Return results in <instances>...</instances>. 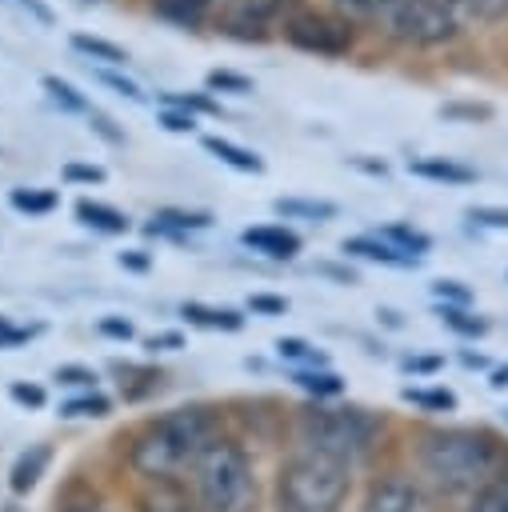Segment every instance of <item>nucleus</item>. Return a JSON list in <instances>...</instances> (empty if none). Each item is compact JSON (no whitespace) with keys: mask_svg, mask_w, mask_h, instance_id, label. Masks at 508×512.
<instances>
[{"mask_svg":"<svg viewBox=\"0 0 508 512\" xmlns=\"http://www.w3.org/2000/svg\"><path fill=\"white\" fill-rule=\"evenodd\" d=\"M68 512H104V508H92V504H80V508H68Z\"/></svg>","mask_w":508,"mask_h":512,"instance_id":"obj_53","label":"nucleus"},{"mask_svg":"<svg viewBox=\"0 0 508 512\" xmlns=\"http://www.w3.org/2000/svg\"><path fill=\"white\" fill-rule=\"evenodd\" d=\"M248 308H252V312H272V316H280V312L288 308V300H284V296H252Z\"/></svg>","mask_w":508,"mask_h":512,"instance_id":"obj_41","label":"nucleus"},{"mask_svg":"<svg viewBox=\"0 0 508 512\" xmlns=\"http://www.w3.org/2000/svg\"><path fill=\"white\" fill-rule=\"evenodd\" d=\"M72 48H76V52H84L88 60L116 64V68L128 60V52H124L120 44H112V40H104V36H88V32H72Z\"/></svg>","mask_w":508,"mask_h":512,"instance_id":"obj_20","label":"nucleus"},{"mask_svg":"<svg viewBox=\"0 0 508 512\" xmlns=\"http://www.w3.org/2000/svg\"><path fill=\"white\" fill-rule=\"evenodd\" d=\"M100 332H104V336H120V340H128V336H132V324H128V320L108 316V320H100Z\"/></svg>","mask_w":508,"mask_h":512,"instance_id":"obj_44","label":"nucleus"},{"mask_svg":"<svg viewBox=\"0 0 508 512\" xmlns=\"http://www.w3.org/2000/svg\"><path fill=\"white\" fill-rule=\"evenodd\" d=\"M76 216L88 224V228H96V232H108V236H120V232H128V216L120 212V208H112V204H100V200H76Z\"/></svg>","mask_w":508,"mask_h":512,"instance_id":"obj_14","label":"nucleus"},{"mask_svg":"<svg viewBox=\"0 0 508 512\" xmlns=\"http://www.w3.org/2000/svg\"><path fill=\"white\" fill-rule=\"evenodd\" d=\"M136 512H204L180 480H148V488L136 496Z\"/></svg>","mask_w":508,"mask_h":512,"instance_id":"obj_9","label":"nucleus"},{"mask_svg":"<svg viewBox=\"0 0 508 512\" xmlns=\"http://www.w3.org/2000/svg\"><path fill=\"white\" fill-rule=\"evenodd\" d=\"M24 336H28L24 328H12V324H8L4 316H0V348H8V344H20Z\"/></svg>","mask_w":508,"mask_h":512,"instance_id":"obj_47","label":"nucleus"},{"mask_svg":"<svg viewBox=\"0 0 508 512\" xmlns=\"http://www.w3.org/2000/svg\"><path fill=\"white\" fill-rule=\"evenodd\" d=\"M492 384L504 388V384H508V368H496V372H492Z\"/></svg>","mask_w":508,"mask_h":512,"instance_id":"obj_52","label":"nucleus"},{"mask_svg":"<svg viewBox=\"0 0 508 512\" xmlns=\"http://www.w3.org/2000/svg\"><path fill=\"white\" fill-rule=\"evenodd\" d=\"M432 372V368H440V360H408V372Z\"/></svg>","mask_w":508,"mask_h":512,"instance_id":"obj_50","label":"nucleus"},{"mask_svg":"<svg viewBox=\"0 0 508 512\" xmlns=\"http://www.w3.org/2000/svg\"><path fill=\"white\" fill-rule=\"evenodd\" d=\"M108 412V400L104 396H80V400H68L64 404V416H104Z\"/></svg>","mask_w":508,"mask_h":512,"instance_id":"obj_34","label":"nucleus"},{"mask_svg":"<svg viewBox=\"0 0 508 512\" xmlns=\"http://www.w3.org/2000/svg\"><path fill=\"white\" fill-rule=\"evenodd\" d=\"M404 400L412 404H424V408H456V396L444 392V388H432V392H420V388H404Z\"/></svg>","mask_w":508,"mask_h":512,"instance_id":"obj_33","label":"nucleus"},{"mask_svg":"<svg viewBox=\"0 0 508 512\" xmlns=\"http://www.w3.org/2000/svg\"><path fill=\"white\" fill-rule=\"evenodd\" d=\"M48 468V448L44 444H32L28 452H20L16 456V464H12V492H28V488H36V480H40V472Z\"/></svg>","mask_w":508,"mask_h":512,"instance_id":"obj_18","label":"nucleus"},{"mask_svg":"<svg viewBox=\"0 0 508 512\" xmlns=\"http://www.w3.org/2000/svg\"><path fill=\"white\" fill-rule=\"evenodd\" d=\"M464 512H508V468H500L476 496Z\"/></svg>","mask_w":508,"mask_h":512,"instance_id":"obj_21","label":"nucleus"},{"mask_svg":"<svg viewBox=\"0 0 508 512\" xmlns=\"http://www.w3.org/2000/svg\"><path fill=\"white\" fill-rule=\"evenodd\" d=\"M292 380H296L304 392H316V396H336V392L344 388V380H340L336 372H328V368H296Z\"/></svg>","mask_w":508,"mask_h":512,"instance_id":"obj_25","label":"nucleus"},{"mask_svg":"<svg viewBox=\"0 0 508 512\" xmlns=\"http://www.w3.org/2000/svg\"><path fill=\"white\" fill-rule=\"evenodd\" d=\"M188 488L204 512H252L256 476L236 440H212L188 472Z\"/></svg>","mask_w":508,"mask_h":512,"instance_id":"obj_4","label":"nucleus"},{"mask_svg":"<svg viewBox=\"0 0 508 512\" xmlns=\"http://www.w3.org/2000/svg\"><path fill=\"white\" fill-rule=\"evenodd\" d=\"M300 432H304V448H316L352 464L372 444L376 420L364 408H312L304 412Z\"/></svg>","mask_w":508,"mask_h":512,"instance_id":"obj_5","label":"nucleus"},{"mask_svg":"<svg viewBox=\"0 0 508 512\" xmlns=\"http://www.w3.org/2000/svg\"><path fill=\"white\" fill-rule=\"evenodd\" d=\"M184 316L192 324H200V328H224V332H236L244 324L236 312H228V308H204V304H184Z\"/></svg>","mask_w":508,"mask_h":512,"instance_id":"obj_24","label":"nucleus"},{"mask_svg":"<svg viewBox=\"0 0 508 512\" xmlns=\"http://www.w3.org/2000/svg\"><path fill=\"white\" fill-rule=\"evenodd\" d=\"M184 344V336L180 332H160V336H152L148 340V348H180Z\"/></svg>","mask_w":508,"mask_h":512,"instance_id":"obj_48","label":"nucleus"},{"mask_svg":"<svg viewBox=\"0 0 508 512\" xmlns=\"http://www.w3.org/2000/svg\"><path fill=\"white\" fill-rule=\"evenodd\" d=\"M436 296H440V300L448 296L452 304H468V300H472V296H468V288H460L456 280H440V284H436Z\"/></svg>","mask_w":508,"mask_h":512,"instance_id":"obj_42","label":"nucleus"},{"mask_svg":"<svg viewBox=\"0 0 508 512\" xmlns=\"http://www.w3.org/2000/svg\"><path fill=\"white\" fill-rule=\"evenodd\" d=\"M8 204L16 212H28V216H44L56 208V192L52 188H12L8 192Z\"/></svg>","mask_w":508,"mask_h":512,"instance_id":"obj_22","label":"nucleus"},{"mask_svg":"<svg viewBox=\"0 0 508 512\" xmlns=\"http://www.w3.org/2000/svg\"><path fill=\"white\" fill-rule=\"evenodd\" d=\"M20 8H24V12H32V16H36V20L44 24V28H48V24L56 20V16H52V8H48L44 0H20Z\"/></svg>","mask_w":508,"mask_h":512,"instance_id":"obj_45","label":"nucleus"},{"mask_svg":"<svg viewBox=\"0 0 508 512\" xmlns=\"http://www.w3.org/2000/svg\"><path fill=\"white\" fill-rule=\"evenodd\" d=\"M456 16H468V20H500L508 16V0H448Z\"/></svg>","mask_w":508,"mask_h":512,"instance_id":"obj_28","label":"nucleus"},{"mask_svg":"<svg viewBox=\"0 0 508 512\" xmlns=\"http://www.w3.org/2000/svg\"><path fill=\"white\" fill-rule=\"evenodd\" d=\"M208 92H232V96H248V92H252V80H248V76H240V72L216 68V72H208Z\"/></svg>","mask_w":508,"mask_h":512,"instance_id":"obj_30","label":"nucleus"},{"mask_svg":"<svg viewBox=\"0 0 508 512\" xmlns=\"http://www.w3.org/2000/svg\"><path fill=\"white\" fill-rule=\"evenodd\" d=\"M88 124H92V128H96L104 140H124V136H120V132H116V128H112V124H108L100 112H88Z\"/></svg>","mask_w":508,"mask_h":512,"instance_id":"obj_46","label":"nucleus"},{"mask_svg":"<svg viewBox=\"0 0 508 512\" xmlns=\"http://www.w3.org/2000/svg\"><path fill=\"white\" fill-rule=\"evenodd\" d=\"M376 236H380L384 244H392L396 252H404V256H416V260H420V256L432 248V240H428L420 228H408V224H384Z\"/></svg>","mask_w":508,"mask_h":512,"instance_id":"obj_19","label":"nucleus"},{"mask_svg":"<svg viewBox=\"0 0 508 512\" xmlns=\"http://www.w3.org/2000/svg\"><path fill=\"white\" fill-rule=\"evenodd\" d=\"M420 468L440 492H480L500 468H496V448L484 432H432L420 444Z\"/></svg>","mask_w":508,"mask_h":512,"instance_id":"obj_2","label":"nucleus"},{"mask_svg":"<svg viewBox=\"0 0 508 512\" xmlns=\"http://www.w3.org/2000/svg\"><path fill=\"white\" fill-rule=\"evenodd\" d=\"M440 112H444L448 120H488V116H492L488 104H444Z\"/></svg>","mask_w":508,"mask_h":512,"instance_id":"obj_35","label":"nucleus"},{"mask_svg":"<svg viewBox=\"0 0 508 512\" xmlns=\"http://www.w3.org/2000/svg\"><path fill=\"white\" fill-rule=\"evenodd\" d=\"M212 440H216V416L200 404H184L148 420L136 432L128 448V464L144 480H180L184 472H192V464Z\"/></svg>","mask_w":508,"mask_h":512,"instance_id":"obj_1","label":"nucleus"},{"mask_svg":"<svg viewBox=\"0 0 508 512\" xmlns=\"http://www.w3.org/2000/svg\"><path fill=\"white\" fill-rule=\"evenodd\" d=\"M344 12H360V16H384L392 8V0H336Z\"/></svg>","mask_w":508,"mask_h":512,"instance_id":"obj_39","label":"nucleus"},{"mask_svg":"<svg viewBox=\"0 0 508 512\" xmlns=\"http://www.w3.org/2000/svg\"><path fill=\"white\" fill-rule=\"evenodd\" d=\"M160 124H164L168 132H192V128H196V116H188V112H180V108H164V112H160Z\"/></svg>","mask_w":508,"mask_h":512,"instance_id":"obj_40","label":"nucleus"},{"mask_svg":"<svg viewBox=\"0 0 508 512\" xmlns=\"http://www.w3.org/2000/svg\"><path fill=\"white\" fill-rule=\"evenodd\" d=\"M440 316H444V324H448V328H456L460 336H480V332L488 328L480 316H468L460 304H444V308H440Z\"/></svg>","mask_w":508,"mask_h":512,"instance_id":"obj_31","label":"nucleus"},{"mask_svg":"<svg viewBox=\"0 0 508 512\" xmlns=\"http://www.w3.org/2000/svg\"><path fill=\"white\" fill-rule=\"evenodd\" d=\"M468 220L492 224V228H508V208H488V204H480V208H468Z\"/></svg>","mask_w":508,"mask_h":512,"instance_id":"obj_38","label":"nucleus"},{"mask_svg":"<svg viewBox=\"0 0 508 512\" xmlns=\"http://www.w3.org/2000/svg\"><path fill=\"white\" fill-rule=\"evenodd\" d=\"M160 104H164V108H180V112H188V116H192V112H208V116L220 112L204 92H160Z\"/></svg>","mask_w":508,"mask_h":512,"instance_id":"obj_29","label":"nucleus"},{"mask_svg":"<svg viewBox=\"0 0 508 512\" xmlns=\"http://www.w3.org/2000/svg\"><path fill=\"white\" fill-rule=\"evenodd\" d=\"M152 232H188V228H208L212 216L208 212H184V208H164L152 216Z\"/></svg>","mask_w":508,"mask_h":512,"instance_id":"obj_23","label":"nucleus"},{"mask_svg":"<svg viewBox=\"0 0 508 512\" xmlns=\"http://www.w3.org/2000/svg\"><path fill=\"white\" fill-rule=\"evenodd\" d=\"M388 36L400 44H416V48H432L456 36L460 16L452 12L448 0H392V8L384 12Z\"/></svg>","mask_w":508,"mask_h":512,"instance_id":"obj_6","label":"nucleus"},{"mask_svg":"<svg viewBox=\"0 0 508 512\" xmlns=\"http://www.w3.org/2000/svg\"><path fill=\"white\" fill-rule=\"evenodd\" d=\"M64 180H76V184H100L104 180V168L100 164H64Z\"/></svg>","mask_w":508,"mask_h":512,"instance_id":"obj_36","label":"nucleus"},{"mask_svg":"<svg viewBox=\"0 0 508 512\" xmlns=\"http://www.w3.org/2000/svg\"><path fill=\"white\" fill-rule=\"evenodd\" d=\"M408 172L412 176H424V180H436V184H472L476 172L460 160H448V156H420V160H408Z\"/></svg>","mask_w":508,"mask_h":512,"instance_id":"obj_12","label":"nucleus"},{"mask_svg":"<svg viewBox=\"0 0 508 512\" xmlns=\"http://www.w3.org/2000/svg\"><path fill=\"white\" fill-rule=\"evenodd\" d=\"M352 484V464L304 448L284 460L276 480V512H340Z\"/></svg>","mask_w":508,"mask_h":512,"instance_id":"obj_3","label":"nucleus"},{"mask_svg":"<svg viewBox=\"0 0 508 512\" xmlns=\"http://www.w3.org/2000/svg\"><path fill=\"white\" fill-rule=\"evenodd\" d=\"M292 0H224V28L244 40H264V28L288 8Z\"/></svg>","mask_w":508,"mask_h":512,"instance_id":"obj_8","label":"nucleus"},{"mask_svg":"<svg viewBox=\"0 0 508 512\" xmlns=\"http://www.w3.org/2000/svg\"><path fill=\"white\" fill-rule=\"evenodd\" d=\"M120 264H128V268H144L148 260H144V256H120Z\"/></svg>","mask_w":508,"mask_h":512,"instance_id":"obj_51","label":"nucleus"},{"mask_svg":"<svg viewBox=\"0 0 508 512\" xmlns=\"http://www.w3.org/2000/svg\"><path fill=\"white\" fill-rule=\"evenodd\" d=\"M344 252L364 256V260H376V264H388V268H412V264H420L416 256H404V252H396L392 244H384L376 232H372V236H348V240H344Z\"/></svg>","mask_w":508,"mask_h":512,"instance_id":"obj_13","label":"nucleus"},{"mask_svg":"<svg viewBox=\"0 0 508 512\" xmlns=\"http://www.w3.org/2000/svg\"><path fill=\"white\" fill-rule=\"evenodd\" d=\"M56 380L60 384H76V388H92L96 384V372H88L80 364H64V368H56Z\"/></svg>","mask_w":508,"mask_h":512,"instance_id":"obj_37","label":"nucleus"},{"mask_svg":"<svg viewBox=\"0 0 508 512\" xmlns=\"http://www.w3.org/2000/svg\"><path fill=\"white\" fill-rule=\"evenodd\" d=\"M12 400H20V404H32V408H40V404H44V392H40L36 384H12Z\"/></svg>","mask_w":508,"mask_h":512,"instance_id":"obj_43","label":"nucleus"},{"mask_svg":"<svg viewBox=\"0 0 508 512\" xmlns=\"http://www.w3.org/2000/svg\"><path fill=\"white\" fill-rule=\"evenodd\" d=\"M276 212L284 220H308V224H324L336 216V204L332 200H304V196H280L276 200Z\"/></svg>","mask_w":508,"mask_h":512,"instance_id":"obj_16","label":"nucleus"},{"mask_svg":"<svg viewBox=\"0 0 508 512\" xmlns=\"http://www.w3.org/2000/svg\"><path fill=\"white\" fill-rule=\"evenodd\" d=\"M204 152H212L216 160H224V164L236 168V172H264V160H260L252 148L232 144L228 136H204Z\"/></svg>","mask_w":508,"mask_h":512,"instance_id":"obj_15","label":"nucleus"},{"mask_svg":"<svg viewBox=\"0 0 508 512\" xmlns=\"http://www.w3.org/2000/svg\"><path fill=\"white\" fill-rule=\"evenodd\" d=\"M40 84H44V92H48V96H52L60 108H68V112H84V116L92 112V108H88V100H84V96H80V92H76L68 80H60V76H44Z\"/></svg>","mask_w":508,"mask_h":512,"instance_id":"obj_26","label":"nucleus"},{"mask_svg":"<svg viewBox=\"0 0 508 512\" xmlns=\"http://www.w3.org/2000/svg\"><path fill=\"white\" fill-rule=\"evenodd\" d=\"M352 164H356V168H364V172H376V176H384V172H388V164H384V160H364V156H352Z\"/></svg>","mask_w":508,"mask_h":512,"instance_id":"obj_49","label":"nucleus"},{"mask_svg":"<svg viewBox=\"0 0 508 512\" xmlns=\"http://www.w3.org/2000/svg\"><path fill=\"white\" fill-rule=\"evenodd\" d=\"M276 352H280L284 360L300 364V368H324V352H316L312 344H304V340H296V336L276 340Z\"/></svg>","mask_w":508,"mask_h":512,"instance_id":"obj_27","label":"nucleus"},{"mask_svg":"<svg viewBox=\"0 0 508 512\" xmlns=\"http://www.w3.org/2000/svg\"><path fill=\"white\" fill-rule=\"evenodd\" d=\"M420 504H424V492H420L412 480L392 476V480H380V484L368 492V500H364L360 512H416Z\"/></svg>","mask_w":508,"mask_h":512,"instance_id":"obj_10","label":"nucleus"},{"mask_svg":"<svg viewBox=\"0 0 508 512\" xmlns=\"http://www.w3.org/2000/svg\"><path fill=\"white\" fill-rule=\"evenodd\" d=\"M252 252L268 256V260H292L300 252V236L292 228H276V224H260V228H244L240 236Z\"/></svg>","mask_w":508,"mask_h":512,"instance_id":"obj_11","label":"nucleus"},{"mask_svg":"<svg viewBox=\"0 0 508 512\" xmlns=\"http://www.w3.org/2000/svg\"><path fill=\"white\" fill-rule=\"evenodd\" d=\"M92 80L108 84V88H112V92H120L124 100H144V92H140L128 76H120V72H112V68H92Z\"/></svg>","mask_w":508,"mask_h":512,"instance_id":"obj_32","label":"nucleus"},{"mask_svg":"<svg viewBox=\"0 0 508 512\" xmlns=\"http://www.w3.org/2000/svg\"><path fill=\"white\" fill-rule=\"evenodd\" d=\"M284 40L300 52H316V56H344L356 44V32L344 16L320 12V8H300L284 20Z\"/></svg>","mask_w":508,"mask_h":512,"instance_id":"obj_7","label":"nucleus"},{"mask_svg":"<svg viewBox=\"0 0 508 512\" xmlns=\"http://www.w3.org/2000/svg\"><path fill=\"white\" fill-rule=\"evenodd\" d=\"M208 8H212V0H152V12L180 28H196L208 16Z\"/></svg>","mask_w":508,"mask_h":512,"instance_id":"obj_17","label":"nucleus"}]
</instances>
